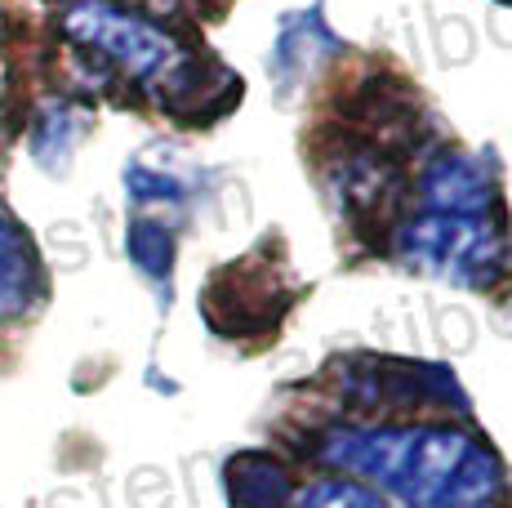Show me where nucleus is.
Returning <instances> with one entry per match:
<instances>
[{
  "label": "nucleus",
  "mask_w": 512,
  "mask_h": 508,
  "mask_svg": "<svg viewBox=\"0 0 512 508\" xmlns=\"http://www.w3.org/2000/svg\"><path fill=\"white\" fill-rule=\"evenodd\" d=\"M326 455L379 482L406 508H486L499 491V468L486 446L450 428L348 433Z\"/></svg>",
  "instance_id": "f257e3e1"
},
{
  "label": "nucleus",
  "mask_w": 512,
  "mask_h": 508,
  "mask_svg": "<svg viewBox=\"0 0 512 508\" xmlns=\"http://www.w3.org/2000/svg\"><path fill=\"white\" fill-rule=\"evenodd\" d=\"M63 27L72 41L90 45L116 63L121 72H130L134 81H170L183 67V54L161 27L143 23L139 14L107 5V0H76L63 14Z\"/></svg>",
  "instance_id": "f03ea898"
},
{
  "label": "nucleus",
  "mask_w": 512,
  "mask_h": 508,
  "mask_svg": "<svg viewBox=\"0 0 512 508\" xmlns=\"http://www.w3.org/2000/svg\"><path fill=\"white\" fill-rule=\"evenodd\" d=\"M401 246H406V254L419 268L441 272V277H459V281H486L499 259V237L486 223L468 219V214L423 219L415 228H406Z\"/></svg>",
  "instance_id": "7ed1b4c3"
},
{
  "label": "nucleus",
  "mask_w": 512,
  "mask_h": 508,
  "mask_svg": "<svg viewBox=\"0 0 512 508\" xmlns=\"http://www.w3.org/2000/svg\"><path fill=\"white\" fill-rule=\"evenodd\" d=\"M41 295V263L27 241V232L18 228L9 214H0V321L27 312Z\"/></svg>",
  "instance_id": "20e7f679"
},
{
  "label": "nucleus",
  "mask_w": 512,
  "mask_h": 508,
  "mask_svg": "<svg viewBox=\"0 0 512 508\" xmlns=\"http://www.w3.org/2000/svg\"><path fill=\"white\" fill-rule=\"evenodd\" d=\"M428 192L437 205H450L455 214H464L486 201V179H481V170H472L468 161H441L437 170H432Z\"/></svg>",
  "instance_id": "39448f33"
},
{
  "label": "nucleus",
  "mask_w": 512,
  "mask_h": 508,
  "mask_svg": "<svg viewBox=\"0 0 512 508\" xmlns=\"http://www.w3.org/2000/svg\"><path fill=\"white\" fill-rule=\"evenodd\" d=\"M299 508H388L379 495H370L366 486L348 482H317L299 495Z\"/></svg>",
  "instance_id": "423d86ee"
},
{
  "label": "nucleus",
  "mask_w": 512,
  "mask_h": 508,
  "mask_svg": "<svg viewBox=\"0 0 512 508\" xmlns=\"http://www.w3.org/2000/svg\"><path fill=\"white\" fill-rule=\"evenodd\" d=\"M152 14H170V9H179V0H143Z\"/></svg>",
  "instance_id": "0eeeda50"
}]
</instances>
